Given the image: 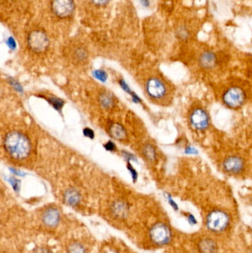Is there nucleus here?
<instances>
[{
    "instance_id": "f257e3e1",
    "label": "nucleus",
    "mask_w": 252,
    "mask_h": 253,
    "mask_svg": "<svg viewBox=\"0 0 252 253\" xmlns=\"http://www.w3.org/2000/svg\"><path fill=\"white\" fill-rule=\"evenodd\" d=\"M77 14L95 32H136L137 16L131 0H75Z\"/></svg>"
},
{
    "instance_id": "f03ea898",
    "label": "nucleus",
    "mask_w": 252,
    "mask_h": 253,
    "mask_svg": "<svg viewBox=\"0 0 252 253\" xmlns=\"http://www.w3.org/2000/svg\"><path fill=\"white\" fill-rule=\"evenodd\" d=\"M77 16L75 0H38L35 18L56 39L69 36Z\"/></svg>"
},
{
    "instance_id": "7ed1b4c3",
    "label": "nucleus",
    "mask_w": 252,
    "mask_h": 253,
    "mask_svg": "<svg viewBox=\"0 0 252 253\" xmlns=\"http://www.w3.org/2000/svg\"><path fill=\"white\" fill-rule=\"evenodd\" d=\"M125 233L136 247L143 250L167 246L173 236V230L166 221L139 213H136L133 224Z\"/></svg>"
},
{
    "instance_id": "20e7f679",
    "label": "nucleus",
    "mask_w": 252,
    "mask_h": 253,
    "mask_svg": "<svg viewBox=\"0 0 252 253\" xmlns=\"http://www.w3.org/2000/svg\"><path fill=\"white\" fill-rule=\"evenodd\" d=\"M38 0H0L1 22L10 32L19 37L35 17Z\"/></svg>"
},
{
    "instance_id": "39448f33",
    "label": "nucleus",
    "mask_w": 252,
    "mask_h": 253,
    "mask_svg": "<svg viewBox=\"0 0 252 253\" xmlns=\"http://www.w3.org/2000/svg\"><path fill=\"white\" fill-rule=\"evenodd\" d=\"M34 222L38 231L46 236L58 238L59 240L78 225L66 218L62 210L56 205H50L41 209Z\"/></svg>"
},
{
    "instance_id": "423d86ee",
    "label": "nucleus",
    "mask_w": 252,
    "mask_h": 253,
    "mask_svg": "<svg viewBox=\"0 0 252 253\" xmlns=\"http://www.w3.org/2000/svg\"><path fill=\"white\" fill-rule=\"evenodd\" d=\"M96 240L87 229L77 225L60 239L59 253H93Z\"/></svg>"
},
{
    "instance_id": "0eeeda50",
    "label": "nucleus",
    "mask_w": 252,
    "mask_h": 253,
    "mask_svg": "<svg viewBox=\"0 0 252 253\" xmlns=\"http://www.w3.org/2000/svg\"><path fill=\"white\" fill-rule=\"evenodd\" d=\"M4 147L13 159L22 160L29 156L31 144L28 137L18 131H12L6 135Z\"/></svg>"
},
{
    "instance_id": "6e6552de",
    "label": "nucleus",
    "mask_w": 252,
    "mask_h": 253,
    "mask_svg": "<svg viewBox=\"0 0 252 253\" xmlns=\"http://www.w3.org/2000/svg\"><path fill=\"white\" fill-rule=\"evenodd\" d=\"M95 253H137L124 241L116 237H109L98 245Z\"/></svg>"
},
{
    "instance_id": "1a4fd4ad",
    "label": "nucleus",
    "mask_w": 252,
    "mask_h": 253,
    "mask_svg": "<svg viewBox=\"0 0 252 253\" xmlns=\"http://www.w3.org/2000/svg\"><path fill=\"white\" fill-rule=\"evenodd\" d=\"M230 222V218L226 212L222 211H212L207 218V227L214 233L224 231Z\"/></svg>"
},
{
    "instance_id": "9d476101",
    "label": "nucleus",
    "mask_w": 252,
    "mask_h": 253,
    "mask_svg": "<svg viewBox=\"0 0 252 253\" xmlns=\"http://www.w3.org/2000/svg\"><path fill=\"white\" fill-rule=\"evenodd\" d=\"M246 94L242 89L238 87H232L228 89L223 96V102L229 108L236 109L241 108L245 102Z\"/></svg>"
},
{
    "instance_id": "9b49d317",
    "label": "nucleus",
    "mask_w": 252,
    "mask_h": 253,
    "mask_svg": "<svg viewBox=\"0 0 252 253\" xmlns=\"http://www.w3.org/2000/svg\"><path fill=\"white\" fill-rule=\"evenodd\" d=\"M146 91L149 97L154 99H161L167 95L165 84L158 78H151L146 82Z\"/></svg>"
},
{
    "instance_id": "f8f14e48",
    "label": "nucleus",
    "mask_w": 252,
    "mask_h": 253,
    "mask_svg": "<svg viewBox=\"0 0 252 253\" xmlns=\"http://www.w3.org/2000/svg\"><path fill=\"white\" fill-rule=\"evenodd\" d=\"M190 123L195 129L203 130L208 127L210 125V118L205 111L201 108H197L194 110L191 114Z\"/></svg>"
},
{
    "instance_id": "ddd939ff",
    "label": "nucleus",
    "mask_w": 252,
    "mask_h": 253,
    "mask_svg": "<svg viewBox=\"0 0 252 253\" xmlns=\"http://www.w3.org/2000/svg\"><path fill=\"white\" fill-rule=\"evenodd\" d=\"M75 40V43L71 47V56L72 59L78 63H84L88 60L89 52L87 47L79 40Z\"/></svg>"
},
{
    "instance_id": "4468645a",
    "label": "nucleus",
    "mask_w": 252,
    "mask_h": 253,
    "mask_svg": "<svg viewBox=\"0 0 252 253\" xmlns=\"http://www.w3.org/2000/svg\"><path fill=\"white\" fill-rule=\"evenodd\" d=\"M63 202L65 205L72 208H77L82 202L81 192L77 189L69 188L65 190L63 194Z\"/></svg>"
},
{
    "instance_id": "2eb2a0df",
    "label": "nucleus",
    "mask_w": 252,
    "mask_h": 253,
    "mask_svg": "<svg viewBox=\"0 0 252 253\" xmlns=\"http://www.w3.org/2000/svg\"><path fill=\"white\" fill-rule=\"evenodd\" d=\"M223 168L229 173H239L244 169V162L238 156H229L223 162Z\"/></svg>"
},
{
    "instance_id": "dca6fc26",
    "label": "nucleus",
    "mask_w": 252,
    "mask_h": 253,
    "mask_svg": "<svg viewBox=\"0 0 252 253\" xmlns=\"http://www.w3.org/2000/svg\"><path fill=\"white\" fill-rule=\"evenodd\" d=\"M199 63L205 69H212L217 65V56L213 52H204L200 56Z\"/></svg>"
},
{
    "instance_id": "f3484780",
    "label": "nucleus",
    "mask_w": 252,
    "mask_h": 253,
    "mask_svg": "<svg viewBox=\"0 0 252 253\" xmlns=\"http://www.w3.org/2000/svg\"><path fill=\"white\" fill-rule=\"evenodd\" d=\"M198 250L201 253H216L217 251V244L213 239L206 238L200 241Z\"/></svg>"
},
{
    "instance_id": "a211bd4d",
    "label": "nucleus",
    "mask_w": 252,
    "mask_h": 253,
    "mask_svg": "<svg viewBox=\"0 0 252 253\" xmlns=\"http://www.w3.org/2000/svg\"><path fill=\"white\" fill-rule=\"evenodd\" d=\"M109 133L111 136L117 140H124L127 138V132L125 129L121 126V125L115 124L112 125L109 128Z\"/></svg>"
},
{
    "instance_id": "6ab92c4d",
    "label": "nucleus",
    "mask_w": 252,
    "mask_h": 253,
    "mask_svg": "<svg viewBox=\"0 0 252 253\" xmlns=\"http://www.w3.org/2000/svg\"><path fill=\"white\" fill-rule=\"evenodd\" d=\"M143 154L150 162H153L156 159V151L152 144H147L143 147Z\"/></svg>"
},
{
    "instance_id": "aec40b11",
    "label": "nucleus",
    "mask_w": 252,
    "mask_h": 253,
    "mask_svg": "<svg viewBox=\"0 0 252 253\" xmlns=\"http://www.w3.org/2000/svg\"><path fill=\"white\" fill-rule=\"evenodd\" d=\"M100 102L104 108L109 109L113 106V98L109 93H103L100 96Z\"/></svg>"
},
{
    "instance_id": "412c9836",
    "label": "nucleus",
    "mask_w": 252,
    "mask_h": 253,
    "mask_svg": "<svg viewBox=\"0 0 252 253\" xmlns=\"http://www.w3.org/2000/svg\"><path fill=\"white\" fill-rule=\"evenodd\" d=\"M176 35L177 38L180 40H186L190 36V32L186 26L181 25L176 30Z\"/></svg>"
},
{
    "instance_id": "4be33fe9",
    "label": "nucleus",
    "mask_w": 252,
    "mask_h": 253,
    "mask_svg": "<svg viewBox=\"0 0 252 253\" xmlns=\"http://www.w3.org/2000/svg\"><path fill=\"white\" fill-rule=\"evenodd\" d=\"M49 102L53 105V108L57 110V111H59V110L62 109V107H63L64 101H62V99H58V98L52 97L48 99Z\"/></svg>"
},
{
    "instance_id": "5701e85b",
    "label": "nucleus",
    "mask_w": 252,
    "mask_h": 253,
    "mask_svg": "<svg viewBox=\"0 0 252 253\" xmlns=\"http://www.w3.org/2000/svg\"><path fill=\"white\" fill-rule=\"evenodd\" d=\"M93 75H94L96 78H97L98 80L102 82H105L107 79H108V75H107L106 73L104 71H100V70L95 71Z\"/></svg>"
},
{
    "instance_id": "b1692460",
    "label": "nucleus",
    "mask_w": 252,
    "mask_h": 253,
    "mask_svg": "<svg viewBox=\"0 0 252 253\" xmlns=\"http://www.w3.org/2000/svg\"><path fill=\"white\" fill-rule=\"evenodd\" d=\"M9 181H10L15 190H19V187H20V181H18L17 179L14 178H9Z\"/></svg>"
},
{
    "instance_id": "393cba45",
    "label": "nucleus",
    "mask_w": 252,
    "mask_h": 253,
    "mask_svg": "<svg viewBox=\"0 0 252 253\" xmlns=\"http://www.w3.org/2000/svg\"><path fill=\"white\" fill-rule=\"evenodd\" d=\"M9 82H10V84H12V86L14 87V88L16 89V90H18L19 92L22 91V86H21L20 84L16 81V80L10 78V80H9Z\"/></svg>"
},
{
    "instance_id": "a878e982",
    "label": "nucleus",
    "mask_w": 252,
    "mask_h": 253,
    "mask_svg": "<svg viewBox=\"0 0 252 253\" xmlns=\"http://www.w3.org/2000/svg\"><path fill=\"white\" fill-rule=\"evenodd\" d=\"M127 168H128L129 170H130L133 179H134V181H136V180L137 179L138 177L137 172H136V169L133 168V166H132L130 163H128V165H127Z\"/></svg>"
},
{
    "instance_id": "bb28decb",
    "label": "nucleus",
    "mask_w": 252,
    "mask_h": 253,
    "mask_svg": "<svg viewBox=\"0 0 252 253\" xmlns=\"http://www.w3.org/2000/svg\"><path fill=\"white\" fill-rule=\"evenodd\" d=\"M84 134L85 136L92 138V139H93L95 136L94 132H93V131L91 129H90V128H85V129H84Z\"/></svg>"
},
{
    "instance_id": "cd10ccee",
    "label": "nucleus",
    "mask_w": 252,
    "mask_h": 253,
    "mask_svg": "<svg viewBox=\"0 0 252 253\" xmlns=\"http://www.w3.org/2000/svg\"><path fill=\"white\" fill-rule=\"evenodd\" d=\"M34 253H53L50 248H38V249L34 251Z\"/></svg>"
},
{
    "instance_id": "c85d7f7f",
    "label": "nucleus",
    "mask_w": 252,
    "mask_h": 253,
    "mask_svg": "<svg viewBox=\"0 0 252 253\" xmlns=\"http://www.w3.org/2000/svg\"><path fill=\"white\" fill-rule=\"evenodd\" d=\"M186 218H187L188 221H189V223L191 225H195V224H197L196 218H195V217L192 214H188Z\"/></svg>"
},
{
    "instance_id": "c756f323",
    "label": "nucleus",
    "mask_w": 252,
    "mask_h": 253,
    "mask_svg": "<svg viewBox=\"0 0 252 253\" xmlns=\"http://www.w3.org/2000/svg\"><path fill=\"white\" fill-rule=\"evenodd\" d=\"M105 147L106 148L107 150L112 151V150H115V145L113 142H112V141H108L107 144H105Z\"/></svg>"
},
{
    "instance_id": "7c9ffc66",
    "label": "nucleus",
    "mask_w": 252,
    "mask_h": 253,
    "mask_svg": "<svg viewBox=\"0 0 252 253\" xmlns=\"http://www.w3.org/2000/svg\"><path fill=\"white\" fill-rule=\"evenodd\" d=\"M119 83L120 85H121V87H122L123 90H124V91L127 92V93H132L131 90H130V89L129 88L128 85L126 84V83L124 81V80H121V81L119 82Z\"/></svg>"
},
{
    "instance_id": "2f4dec72",
    "label": "nucleus",
    "mask_w": 252,
    "mask_h": 253,
    "mask_svg": "<svg viewBox=\"0 0 252 253\" xmlns=\"http://www.w3.org/2000/svg\"><path fill=\"white\" fill-rule=\"evenodd\" d=\"M123 154H124V157L126 159H127V160H136V158L134 157L133 155L130 154V153H127V152H123Z\"/></svg>"
},
{
    "instance_id": "473e14b6",
    "label": "nucleus",
    "mask_w": 252,
    "mask_h": 253,
    "mask_svg": "<svg viewBox=\"0 0 252 253\" xmlns=\"http://www.w3.org/2000/svg\"><path fill=\"white\" fill-rule=\"evenodd\" d=\"M168 201H169V202H170V205H172V207H173V208H174L175 210L179 209V207H178V205H176V202H175L173 200V199H172V198L169 196H168Z\"/></svg>"
},
{
    "instance_id": "72a5a7b5",
    "label": "nucleus",
    "mask_w": 252,
    "mask_h": 253,
    "mask_svg": "<svg viewBox=\"0 0 252 253\" xmlns=\"http://www.w3.org/2000/svg\"><path fill=\"white\" fill-rule=\"evenodd\" d=\"M132 97H133V102H136V103H138L139 102H141V99H139V96L135 94V93H131Z\"/></svg>"
},
{
    "instance_id": "f704fd0d",
    "label": "nucleus",
    "mask_w": 252,
    "mask_h": 253,
    "mask_svg": "<svg viewBox=\"0 0 252 253\" xmlns=\"http://www.w3.org/2000/svg\"><path fill=\"white\" fill-rule=\"evenodd\" d=\"M194 150H193V148H191V147H189V148H187L186 149V153H191V154H192V153H194Z\"/></svg>"
},
{
    "instance_id": "c9c22d12",
    "label": "nucleus",
    "mask_w": 252,
    "mask_h": 253,
    "mask_svg": "<svg viewBox=\"0 0 252 253\" xmlns=\"http://www.w3.org/2000/svg\"><path fill=\"white\" fill-rule=\"evenodd\" d=\"M12 172H14V173H16V175H22V172H19V171L15 170V169H11Z\"/></svg>"
}]
</instances>
